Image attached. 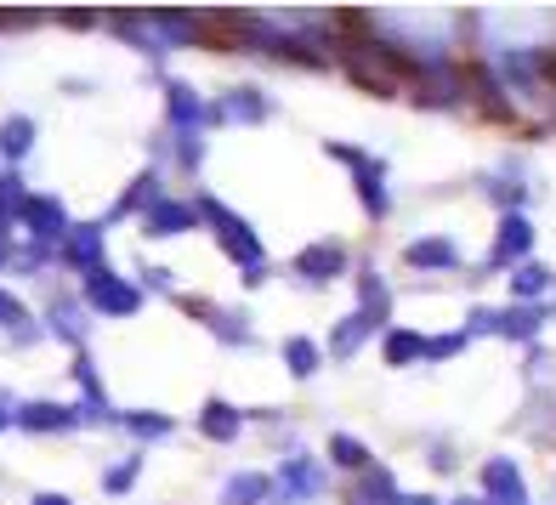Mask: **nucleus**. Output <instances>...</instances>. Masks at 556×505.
<instances>
[{
	"label": "nucleus",
	"instance_id": "obj_17",
	"mask_svg": "<svg viewBox=\"0 0 556 505\" xmlns=\"http://www.w3.org/2000/svg\"><path fill=\"white\" fill-rule=\"evenodd\" d=\"M199 432L227 443V438H239V409H227V403H205V415H199Z\"/></svg>",
	"mask_w": 556,
	"mask_h": 505
},
{
	"label": "nucleus",
	"instance_id": "obj_28",
	"mask_svg": "<svg viewBox=\"0 0 556 505\" xmlns=\"http://www.w3.org/2000/svg\"><path fill=\"white\" fill-rule=\"evenodd\" d=\"M222 114H239V119H262V114H267V103H262L256 91H233V97H227V103H222Z\"/></svg>",
	"mask_w": 556,
	"mask_h": 505
},
{
	"label": "nucleus",
	"instance_id": "obj_35",
	"mask_svg": "<svg viewBox=\"0 0 556 505\" xmlns=\"http://www.w3.org/2000/svg\"><path fill=\"white\" fill-rule=\"evenodd\" d=\"M35 505H68V500H63V494H40Z\"/></svg>",
	"mask_w": 556,
	"mask_h": 505
},
{
	"label": "nucleus",
	"instance_id": "obj_36",
	"mask_svg": "<svg viewBox=\"0 0 556 505\" xmlns=\"http://www.w3.org/2000/svg\"><path fill=\"white\" fill-rule=\"evenodd\" d=\"M397 505H438V500H397Z\"/></svg>",
	"mask_w": 556,
	"mask_h": 505
},
{
	"label": "nucleus",
	"instance_id": "obj_19",
	"mask_svg": "<svg viewBox=\"0 0 556 505\" xmlns=\"http://www.w3.org/2000/svg\"><path fill=\"white\" fill-rule=\"evenodd\" d=\"M375 330V324L364 318V313H352L346 324H336V336H330V352H336V358H352V352H358L364 346V336Z\"/></svg>",
	"mask_w": 556,
	"mask_h": 505
},
{
	"label": "nucleus",
	"instance_id": "obj_25",
	"mask_svg": "<svg viewBox=\"0 0 556 505\" xmlns=\"http://www.w3.org/2000/svg\"><path fill=\"white\" fill-rule=\"evenodd\" d=\"M330 460H336V466H346V471H369L364 443H358V438H346V432H336V438H330Z\"/></svg>",
	"mask_w": 556,
	"mask_h": 505
},
{
	"label": "nucleus",
	"instance_id": "obj_21",
	"mask_svg": "<svg viewBox=\"0 0 556 505\" xmlns=\"http://www.w3.org/2000/svg\"><path fill=\"white\" fill-rule=\"evenodd\" d=\"M426 358V336L415 330H387V364H415Z\"/></svg>",
	"mask_w": 556,
	"mask_h": 505
},
{
	"label": "nucleus",
	"instance_id": "obj_30",
	"mask_svg": "<svg viewBox=\"0 0 556 505\" xmlns=\"http://www.w3.org/2000/svg\"><path fill=\"white\" fill-rule=\"evenodd\" d=\"M137 466H142V460H137V454H131V460H125V466H114V471L103 477V489H109V494H125V489L137 483Z\"/></svg>",
	"mask_w": 556,
	"mask_h": 505
},
{
	"label": "nucleus",
	"instance_id": "obj_32",
	"mask_svg": "<svg viewBox=\"0 0 556 505\" xmlns=\"http://www.w3.org/2000/svg\"><path fill=\"white\" fill-rule=\"evenodd\" d=\"M522 193H528L522 182H489V199H500V205H517Z\"/></svg>",
	"mask_w": 556,
	"mask_h": 505
},
{
	"label": "nucleus",
	"instance_id": "obj_39",
	"mask_svg": "<svg viewBox=\"0 0 556 505\" xmlns=\"http://www.w3.org/2000/svg\"><path fill=\"white\" fill-rule=\"evenodd\" d=\"M460 505H483V500H460Z\"/></svg>",
	"mask_w": 556,
	"mask_h": 505
},
{
	"label": "nucleus",
	"instance_id": "obj_6",
	"mask_svg": "<svg viewBox=\"0 0 556 505\" xmlns=\"http://www.w3.org/2000/svg\"><path fill=\"white\" fill-rule=\"evenodd\" d=\"M165 103H170V119H176V131H193V125H211V119H222V109H211V103H199V97L182 86V80H170L165 86Z\"/></svg>",
	"mask_w": 556,
	"mask_h": 505
},
{
	"label": "nucleus",
	"instance_id": "obj_4",
	"mask_svg": "<svg viewBox=\"0 0 556 505\" xmlns=\"http://www.w3.org/2000/svg\"><path fill=\"white\" fill-rule=\"evenodd\" d=\"M483 500H489V505H528L522 471H517L511 460H489V466H483Z\"/></svg>",
	"mask_w": 556,
	"mask_h": 505
},
{
	"label": "nucleus",
	"instance_id": "obj_15",
	"mask_svg": "<svg viewBox=\"0 0 556 505\" xmlns=\"http://www.w3.org/2000/svg\"><path fill=\"white\" fill-rule=\"evenodd\" d=\"M17 426H29V432H63V426H74V409H58V403H29V409H17Z\"/></svg>",
	"mask_w": 556,
	"mask_h": 505
},
{
	"label": "nucleus",
	"instance_id": "obj_5",
	"mask_svg": "<svg viewBox=\"0 0 556 505\" xmlns=\"http://www.w3.org/2000/svg\"><path fill=\"white\" fill-rule=\"evenodd\" d=\"M63 256H68V267H80L86 279H97V273H109V267H103V233H97L91 222H80V227L68 233Z\"/></svg>",
	"mask_w": 556,
	"mask_h": 505
},
{
	"label": "nucleus",
	"instance_id": "obj_24",
	"mask_svg": "<svg viewBox=\"0 0 556 505\" xmlns=\"http://www.w3.org/2000/svg\"><path fill=\"white\" fill-rule=\"evenodd\" d=\"M154 29L170 35V46H188V40L199 35V17H193V12H160V17H154Z\"/></svg>",
	"mask_w": 556,
	"mask_h": 505
},
{
	"label": "nucleus",
	"instance_id": "obj_31",
	"mask_svg": "<svg viewBox=\"0 0 556 505\" xmlns=\"http://www.w3.org/2000/svg\"><path fill=\"white\" fill-rule=\"evenodd\" d=\"M471 336L460 330V336H438V341H426V358H454V352H460Z\"/></svg>",
	"mask_w": 556,
	"mask_h": 505
},
{
	"label": "nucleus",
	"instance_id": "obj_22",
	"mask_svg": "<svg viewBox=\"0 0 556 505\" xmlns=\"http://www.w3.org/2000/svg\"><path fill=\"white\" fill-rule=\"evenodd\" d=\"M29 142H35V125L23 114L0 125V154H7V160H23V154H29Z\"/></svg>",
	"mask_w": 556,
	"mask_h": 505
},
{
	"label": "nucleus",
	"instance_id": "obj_2",
	"mask_svg": "<svg viewBox=\"0 0 556 505\" xmlns=\"http://www.w3.org/2000/svg\"><path fill=\"white\" fill-rule=\"evenodd\" d=\"M330 154L346 160L352 171H358V193H364V211L369 216H387V188H381V160H369L364 148H352V142H330Z\"/></svg>",
	"mask_w": 556,
	"mask_h": 505
},
{
	"label": "nucleus",
	"instance_id": "obj_9",
	"mask_svg": "<svg viewBox=\"0 0 556 505\" xmlns=\"http://www.w3.org/2000/svg\"><path fill=\"white\" fill-rule=\"evenodd\" d=\"M403 262L420 267V273H448L454 262H460V250H454L448 239H415L409 250H403Z\"/></svg>",
	"mask_w": 556,
	"mask_h": 505
},
{
	"label": "nucleus",
	"instance_id": "obj_18",
	"mask_svg": "<svg viewBox=\"0 0 556 505\" xmlns=\"http://www.w3.org/2000/svg\"><path fill=\"white\" fill-rule=\"evenodd\" d=\"M545 324V307H505L500 313V336H511V341H528Z\"/></svg>",
	"mask_w": 556,
	"mask_h": 505
},
{
	"label": "nucleus",
	"instance_id": "obj_14",
	"mask_svg": "<svg viewBox=\"0 0 556 505\" xmlns=\"http://www.w3.org/2000/svg\"><path fill=\"white\" fill-rule=\"evenodd\" d=\"M142 227H148V233H188V227H193V211H188V205H170V199H154Z\"/></svg>",
	"mask_w": 556,
	"mask_h": 505
},
{
	"label": "nucleus",
	"instance_id": "obj_26",
	"mask_svg": "<svg viewBox=\"0 0 556 505\" xmlns=\"http://www.w3.org/2000/svg\"><path fill=\"white\" fill-rule=\"evenodd\" d=\"M193 313H199V318H205V324H211V330H216L222 341H244V336H250V330H244V324H239L233 313H227V307H205V301H199V307H193Z\"/></svg>",
	"mask_w": 556,
	"mask_h": 505
},
{
	"label": "nucleus",
	"instance_id": "obj_34",
	"mask_svg": "<svg viewBox=\"0 0 556 505\" xmlns=\"http://www.w3.org/2000/svg\"><path fill=\"white\" fill-rule=\"evenodd\" d=\"M17 313H23V307H17L7 290H0V324H12V330H17Z\"/></svg>",
	"mask_w": 556,
	"mask_h": 505
},
{
	"label": "nucleus",
	"instance_id": "obj_13",
	"mask_svg": "<svg viewBox=\"0 0 556 505\" xmlns=\"http://www.w3.org/2000/svg\"><path fill=\"white\" fill-rule=\"evenodd\" d=\"M466 86H471V97L483 103L494 119H511V103H505V91H500V80L489 68H466Z\"/></svg>",
	"mask_w": 556,
	"mask_h": 505
},
{
	"label": "nucleus",
	"instance_id": "obj_12",
	"mask_svg": "<svg viewBox=\"0 0 556 505\" xmlns=\"http://www.w3.org/2000/svg\"><path fill=\"white\" fill-rule=\"evenodd\" d=\"M17 216L29 222L40 239H58V233H63V222H68L58 199H23V211H17Z\"/></svg>",
	"mask_w": 556,
	"mask_h": 505
},
{
	"label": "nucleus",
	"instance_id": "obj_10",
	"mask_svg": "<svg viewBox=\"0 0 556 505\" xmlns=\"http://www.w3.org/2000/svg\"><path fill=\"white\" fill-rule=\"evenodd\" d=\"M295 273H307V279H336V273H346V250L341 244H313L295 256Z\"/></svg>",
	"mask_w": 556,
	"mask_h": 505
},
{
	"label": "nucleus",
	"instance_id": "obj_37",
	"mask_svg": "<svg viewBox=\"0 0 556 505\" xmlns=\"http://www.w3.org/2000/svg\"><path fill=\"white\" fill-rule=\"evenodd\" d=\"M0 262H7V239H0Z\"/></svg>",
	"mask_w": 556,
	"mask_h": 505
},
{
	"label": "nucleus",
	"instance_id": "obj_27",
	"mask_svg": "<svg viewBox=\"0 0 556 505\" xmlns=\"http://www.w3.org/2000/svg\"><path fill=\"white\" fill-rule=\"evenodd\" d=\"M285 358H290V369H295V375H313V369H318V346L295 336V341H285Z\"/></svg>",
	"mask_w": 556,
	"mask_h": 505
},
{
	"label": "nucleus",
	"instance_id": "obj_1",
	"mask_svg": "<svg viewBox=\"0 0 556 505\" xmlns=\"http://www.w3.org/2000/svg\"><path fill=\"white\" fill-rule=\"evenodd\" d=\"M199 216H205L211 227H216V239H222V250L227 256H233L239 267H244V279L256 285L262 273H267V256H262V244H256V233H250V227L227 211V205H216V199H205V205H199Z\"/></svg>",
	"mask_w": 556,
	"mask_h": 505
},
{
	"label": "nucleus",
	"instance_id": "obj_16",
	"mask_svg": "<svg viewBox=\"0 0 556 505\" xmlns=\"http://www.w3.org/2000/svg\"><path fill=\"white\" fill-rule=\"evenodd\" d=\"M278 483H285L290 494H301V500H313L318 483H324V471L313 460H285V466H278Z\"/></svg>",
	"mask_w": 556,
	"mask_h": 505
},
{
	"label": "nucleus",
	"instance_id": "obj_23",
	"mask_svg": "<svg viewBox=\"0 0 556 505\" xmlns=\"http://www.w3.org/2000/svg\"><path fill=\"white\" fill-rule=\"evenodd\" d=\"M545 285H551V273H545L540 262H522V267L511 273V290L528 301V307H534V295H545Z\"/></svg>",
	"mask_w": 556,
	"mask_h": 505
},
{
	"label": "nucleus",
	"instance_id": "obj_38",
	"mask_svg": "<svg viewBox=\"0 0 556 505\" xmlns=\"http://www.w3.org/2000/svg\"><path fill=\"white\" fill-rule=\"evenodd\" d=\"M7 420H12V415H7V409H0V426H7Z\"/></svg>",
	"mask_w": 556,
	"mask_h": 505
},
{
	"label": "nucleus",
	"instance_id": "obj_20",
	"mask_svg": "<svg viewBox=\"0 0 556 505\" xmlns=\"http://www.w3.org/2000/svg\"><path fill=\"white\" fill-rule=\"evenodd\" d=\"M262 494H267V477H256V471H239V477H227V494H222V505H262Z\"/></svg>",
	"mask_w": 556,
	"mask_h": 505
},
{
	"label": "nucleus",
	"instance_id": "obj_8",
	"mask_svg": "<svg viewBox=\"0 0 556 505\" xmlns=\"http://www.w3.org/2000/svg\"><path fill=\"white\" fill-rule=\"evenodd\" d=\"M403 494H397V483H392V471H381V466H369V471H358V483L346 489V505H397Z\"/></svg>",
	"mask_w": 556,
	"mask_h": 505
},
{
	"label": "nucleus",
	"instance_id": "obj_33",
	"mask_svg": "<svg viewBox=\"0 0 556 505\" xmlns=\"http://www.w3.org/2000/svg\"><path fill=\"white\" fill-rule=\"evenodd\" d=\"M35 12H0V29H29Z\"/></svg>",
	"mask_w": 556,
	"mask_h": 505
},
{
	"label": "nucleus",
	"instance_id": "obj_29",
	"mask_svg": "<svg viewBox=\"0 0 556 505\" xmlns=\"http://www.w3.org/2000/svg\"><path fill=\"white\" fill-rule=\"evenodd\" d=\"M137 438H170V415H119Z\"/></svg>",
	"mask_w": 556,
	"mask_h": 505
},
{
	"label": "nucleus",
	"instance_id": "obj_3",
	"mask_svg": "<svg viewBox=\"0 0 556 505\" xmlns=\"http://www.w3.org/2000/svg\"><path fill=\"white\" fill-rule=\"evenodd\" d=\"M86 301L91 307H103V313H137L142 307V290L137 285H125V279H114V273H97V279H86Z\"/></svg>",
	"mask_w": 556,
	"mask_h": 505
},
{
	"label": "nucleus",
	"instance_id": "obj_11",
	"mask_svg": "<svg viewBox=\"0 0 556 505\" xmlns=\"http://www.w3.org/2000/svg\"><path fill=\"white\" fill-rule=\"evenodd\" d=\"M358 301H364V318L369 324H381L387 313H392V295H387V285H381V273H375V267H358Z\"/></svg>",
	"mask_w": 556,
	"mask_h": 505
},
{
	"label": "nucleus",
	"instance_id": "obj_7",
	"mask_svg": "<svg viewBox=\"0 0 556 505\" xmlns=\"http://www.w3.org/2000/svg\"><path fill=\"white\" fill-rule=\"evenodd\" d=\"M528 250H534V222H528L522 211H505L500 239H494V262H511V256L528 262Z\"/></svg>",
	"mask_w": 556,
	"mask_h": 505
}]
</instances>
